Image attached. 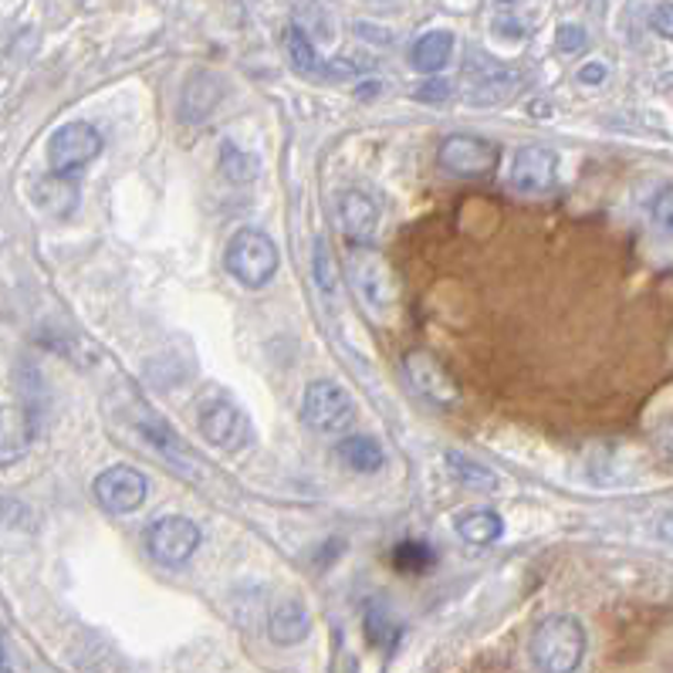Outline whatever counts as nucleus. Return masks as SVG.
<instances>
[{
  "mask_svg": "<svg viewBox=\"0 0 673 673\" xmlns=\"http://www.w3.org/2000/svg\"><path fill=\"white\" fill-rule=\"evenodd\" d=\"M376 88H379V85H376V82H369V85H362V92H359V95H366V98H369V95H376Z\"/></svg>",
  "mask_w": 673,
  "mask_h": 673,
  "instance_id": "nucleus-35",
  "label": "nucleus"
},
{
  "mask_svg": "<svg viewBox=\"0 0 673 673\" xmlns=\"http://www.w3.org/2000/svg\"><path fill=\"white\" fill-rule=\"evenodd\" d=\"M285 51H288V62H292V69L298 75H308V78H322L325 75V59L315 51L312 38L298 24H292L285 31Z\"/></svg>",
  "mask_w": 673,
  "mask_h": 673,
  "instance_id": "nucleus-20",
  "label": "nucleus"
},
{
  "mask_svg": "<svg viewBox=\"0 0 673 673\" xmlns=\"http://www.w3.org/2000/svg\"><path fill=\"white\" fill-rule=\"evenodd\" d=\"M650 24H653L656 34H663V38L673 41V4H660V8H653Z\"/></svg>",
  "mask_w": 673,
  "mask_h": 673,
  "instance_id": "nucleus-31",
  "label": "nucleus"
},
{
  "mask_svg": "<svg viewBox=\"0 0 673 673\" xmlns=\"http://www.w3.org/2000/svg\"><path fill=\"white\" fill-rule=\"evenodd\" d=\"M440 166L454 177H487L497 166V146L481 136H446L440 143Z\"/></svg>",
  "mask_w": 673,
  "mask_h": 673,
  "instance_id": "nucleus-9",
  "label": "nucleus"
},
{
  "mask_svg": "<svg viewBox=\"0 0 673 673\" xmlns=\"http://www.w3.org/2000/svg\"><path fill=\"white\" fill-rule=\"evenodd\" d=\"M512 88H515V75H512V72H494V75H484V78L474 85V92H471L467 98L477 102V105H491V102L508 98Z\"/></svg>",
  "mask_w": 673,
  "mask_h": 673,
  "instance_id": "nucleus-25",
  "label": "nucleus"
},
{
  "mask_svg": "<svg viewBox=\"0 0 673 673\" xmlns=\"http://www.w3.org/2000/svg\"><path fill=\"white\" fill-rule=\"evenodd\" d=\"M335 461L353 474H379L386 467V451L379 446V440L366 433H353L335 443Z\"/></svg>",
  "mask_w": 673,
  "mask_h": 673,
  "instance_id": "nucleus-15",
  "label": "nucleus"
},
{
  "mask_svg": "<svg viewBox=\"0 0 673 673\" xmlns=\"http://www.w3.org/2000/svg\"><path fill=\"white\" fill-rule=\"evenodd\" d=\"M220 170H223V177L234 180V183H248V180L257 177V159L241 153L234 143H228V146L220 149Z\"/></svg>",
  "mask_w": 673,
  "mask_h": 673,
  "instance_id": "nucleus-24",
  "label": "nucleus"
},
{
  "mask_svg": "<svg viewBox=\"0 0 673 673\" xmlns=\"http://www.w3.org/2000/svg\"><path fill=\"white\" fill-rule=\"evenodd\" d=\"M454 528H458V535H461L467 545L484 548V545H494V541L501 538L504 522H501V515L491 512V508H471V512L458 515Z\"/></svg>",
  "mask_w": 673,
  "mask_h": 673,
  "instance_id": "nucleus-19",
  "label": "nucleus"
},
{
  "mask_svg": "<svg viewBox=\"0 0 673 673\" xmlns=\"http://www.w3.org/2000/svg\"><path fill=\"white\" fill-rule=\"evenodd\" d=\"M558 51H566V54H576V51H586L589 38H586V28L579 24H562L558 28V38H555Z\"/></svg>",
  "mask_w": 673,
  "mask_h": 673,
  "instance_id": "nucleus-29",
  "label": "nucleus"
},
{
  "mask_svg": "<svg viewBox=\"0 0 673 673\" xmlns=\"http://www.w3.org/2000/svg\"><path fill=\"white\" fill-rule=\"evenodd\" d=\"M392 562H397L403 572H423L433 566V551L423 545V541H407L397 548V555H392Z\"/></svg>",
  "mask_w": 673,
  "mask_h": 673,
  "instance_id": "nucleus-27",
  "label": "nucleus"
},
{
  "mask_svg": "<svg viewBox=\"0 0 673 673\" xmlns=\"http://www.w3.org/2000/svg\"><path fill=\"white\" fill-rule=\"evenodd\" d=\"M501 4H508V0H501Z\"/></svg>",
  "mask_w": 673,
  "mask_h": 673,
  "instance_id": "nucleus-36",
  "label": "nucleus"
},
{
  "mask_svg": "<svg viewBox=\"0 0 673 673\" xmlns=\"http://www.w3.org/2000/svg\"><path fill=\"white\" fill-rule=\"evenodd\" d=\"M136 430L143 433V440L153 446V451H159L162 454V461H170L173 467H190V454H187V446H183V440L177 437V430L166 423V420H159L153 410H139V420H136Z\"/></svg>",
  "mask_w": 673,
  "mask_h": 673,
  "instance_id": "nucleus-13",
  "label": "nucleus"
},
{
  "mask_svg": "<svg viewBox=\"0 0 673 673\" xmlns=\"http://www.w3.org/2000/svg\"><path fill=\"white\" fill-rule=\"evenodd\" d=\"M451 59H454V34L451 31H430L410 51V65L423 75H437L440 69H446Z\"/></svg>",
  "mask_w": 673,
  "mask_h": 673,
  "instance_id": "nucleus-17",
  "label": "nucleus"
},
{
  "mask_svg": "<svg viewBox=\"0 0 673 673\" xmlns=\"http://www.w3.org/2000/svg\"><path fill=\"white\" fill-rule=\"evenodd\" d=\"M217 102H220V82L210 72H200V75L190 78V85L183 92L180 112H183L187 123H203L210 112L217 108Z\"/></svg>",
  "mask_w": 673,
  "mask_h": 673,
  "instance_id": "nucleus-18",
  "label": "nucleus"
},
{
  "mask_svg": "<svg viewBox=\"0 0 673 673\" xmlns=\"http://www.w3.org/2000/svg\"><path fill=\"white\" fill-rule=\"evenodd\" d=\"M31 417L21 407H0V467H11L31 451Z\"/></svg>",
  "mask_w": 673,
  "mask_h": 673,
  "instance_id": "nucleus-12",
  "label": "nucleus"
},
{
  "mask_svg": "<svg viewBox=\"0 0 673 673\" xmlns=\"http://www.w3.org/2000/svg\"><path fill=\"white\" fill-rule=\"evenodd\" d=\"M312 633V616L298 599L277 602L267 616V637L277 646H298Z\"/></svg>",
  "mask_w": 673,
  "mask_h": 673,
  "instance_id": "nucleus-14",
  "label": "nucleus"
},
{
  "mask_svg": "<svg viewBox=\"0 0 673 673\" xmlns=\"http://www.w3.org/2000/svg\"><path fill=\"white\" fill-rule=\"evenodd\" d=\"M34 197H38V203H41L48 213H54V217H62L59 197H62L69 207H75V187L69 183V177H59V173H51L48 180H41V183L34 187Z\"/></svg>",
  "mask_w": 673,
  "mask_h": 673,
  "instance_id": "nucleus-23",
  "label": "nucleus"
},
{
  "mask_svg": "<svg viewBox=\"0 0 673 673\" xmlns=\"http://www.w3.org/2000/svg\"><path fill=\"white\" fill-rule=\"evenodd\" d=\"M312 274H315V285L325 298H332L339 292V271H335V261H332V251L325 244V238L315 241V251H312Z\"/></svg>",
  "mask_w": 673,
  "mask_h": 673,
  "instance_id": "nucleus-22",
  "label": "nucleus"
},
{
  "mask_svg": "<svg viewBox=\"0 0 673 673\" xmlns=\"http://www.w3.org/2000/svg\"><path fill=\"white\" fill-rule=\"evenodd\" d=\"M200 541H203V535H200L197 522H190L187 515H159L146 528V551L153 562H159L166 569L187 566L197 555Z\"/></svg>",
  "mask_w": 673,
  "mask_h": 673,
  "instance_id": "nucleus-4",
  "label": "nucleus"
},
{
  "mask_svg": "<svg viewBox=\"0 0 673 673\" xmlns=\"http://www.w3.org/2000/svg\"><path fill=\"white\" fill-rule=\"evenodd\" d=\"M98 153H102V136L88 123H65L48 139V162H51V173L59 177H75Z\"/></svg>",
  "mask_w": 673,
  "mask_h": 673,
  "instance_id": "nucleus-7",
  "label": "nucleus"
},
{
  "mask_svg": "<svg viewBox=\"0 0 673 673\" xmlns=\"http://www.w3.org/2000/svg\"><path fill=\"white\" fill-rule=\"evenodd\" d=\"M0 673H11V656H8L4 643H0Z\"/></svg>",
  "mask_w": 673,
  "mask_h": 673,
  "instance_id": "nucleus-34",
  "label": "nucleus"
},
{
  "mask_svg": "<svg viewBox=\"0 0 673 673\" xmlns=\"http://www.w3.org/2000/svg\"><path fill=\"white\" fill-rule=\"evenodd\" d=\"M586 630L576 616H548L532 633V663L538 673H576L586 660Z\"/></svg>",
  "mask_w": 673,
  "mask_h": 673,
  "instance_id": "nucleus-1",
  "label": "nucleus"
},
{
  "mask_svg": "<svg viewBox=\"0 0 673 673\" xmlns=\"http://www.w3.org/2000/svg\"><path fill=\"white\" fill-rule=\"evenodd\" d=\"M403 369H407V376H410V382H413V389L420 392V397H427L437 407H446V403H454L461 397L458 379L446 372V366L437 356H430L423 349L407 353Z\"/></svg>",
  "mask_w": 673,
  "mask_h": 673,
  "instance_id": "nucleus-10",
  "label": "nucleus"
},
{
  "mask_svg": "<svg viewBox=\"0 0 673 673\" xmlns=\"http://www.w3.org/2000/svg\"><path fill=\"white\" fill-rule=\"evenodd\" d=\"M349 271V282L356 298L372 312V315H389L397 308L400 288H397V277H392V267L386 264V257L372 248H356L346 261Z\"/></svg>",
  "mask_w": 673,
  "mask_h": 673,
  "instance_id": "nucleus-3",
  "label": "nucleus"
},
{
  "mask_svg": "<svg viewBox=\"0 0 673 673\" xmlns=\"http://www.w3.org/2000/svg\"><path fill=\"white\" fill-rule=\"evenodd\" d=\"M606 78V65H586V69H579V82H586V85H599Z\"/></svg>",
  "mask_w": 673,
  "mask_h": 673,
  "instance_id": "nucleus-32",
  "label": "nucleus"
},
{
  "mask_svg": "<svg viewBox=\"0 0 673 673\" xmlns=\"http://www.w3.org/2000/svg\"><path fill=\"white\" fill-rule=\"evenodd\" d=\"M28 532H31V512L21 501L0 497V541L11 535H28Z\"/></svg>",
  "mask_w": 673,
  "mask_h": 673,
  "instance_id": "nucleus-26",
  "label": "nucleus"
},
{
  "mask_svg": "<svg viewBox=\"0 0 673 673\" xmlns=\"http://www.w3.org/2000/svg\"><path fill=\"white\" fill-rule=\"evenodd\" d=\"M339 223H343V231H346L353 241L366 244V241L376 234V223H379V207H376V200L366 197V193H359V190H346V193L339 197Z\"/></svg>",
  "mask_w": 673,
  "mask_h": 673,
  "instance_id": "nucleus-16",
  "label": "nucleus"
},
{
  "mask_svg": "<svg viewBox=\"0 0 673 673\" xmlns=\"http://www.w3.org/2000/svg\"><path fill=\"white\" fill-rule=\"evenodd\" d=\"M660 443H663V451H666V454L673 458V420H670V423H666V427L660 430Z\"/></svg>",
  "mask_w": 673,
  "mask_h": 673,
  "instance_id": "nucleus-33",
  "label": "nucleus"
},
{
  "mask_svg": "<svg viewBox=\"0 0 673 673\" xmlns=\"http://www.w3.org/2000/svg\"><path fill=\"white\" fill-rule=\"evenodd\" d=\"M446 471H451L461 484L474 487V491H494L497 487V474L491 467H484V464H477V461H471V458H464L458 451L446 454Z\"/></svg>",
  "mask_w": 673,
  "mask_h": 673,
  "instance_id": "nucleus-21",
  "label": "nucleus"
},
{
  "mask_svg": "<svg viewBox=\"0 0 673 673\" xmlns=\"http://www.w3.org/2000/svg\"><path fill=\"white\" fill-rule=\"evenodd\" d=\"M223 264H228L231 277L244 288H264L271 277L277 274V248L264 231L244 228L228 241V251H223Z\"/></svg>",
  "mask_w": 673,
  "mask_h": 673,
  "instance_id": "nucleus-2",
  "label": "nucleus"
},
{
  "mask_svg": "<svg viewBox=\"0 0 673 673\" xmlns=\"http://www.w3.org/2000/svg\"><path fill=\"white\" fill-rule=\"evenodd\" d=\"M653 223L660 231L673 234V187H663L653 200Z\"/></svg>",
  "mask_w": 673,
  "mask_h": 673,
  "instance_id": "nucleus-28",
  "label": "nucleus"
},
{
  "mask_svg": "<svg viewBox=\"0 0 673 673\" xmlns=\"http://www.w3.org/2000/svg\"><path fill=\"white\" fill-rule=\"evenodd\" d=\"M197 423H200L203 440L213 443L217 451H228V454L244 451V446L254 440V430H251V420L244 417V410L234 407L231 400H223V397L203 400L197 410Z\"/></svg>",
  "mask_w": 673,
  "mask_h": 673,
  "instance_id": "nucleus-6",
  "label": "nucleus"
},
{
  "mask_svg": "<svg viewBox=\"0 0 673 673\" xmlns=\"http://www.w3.org/2000/svg\"><path fill=\"white\" fill-rule=\"evenodd\" d=\"M92 494L108 515H133L143 508V501L149 494V481L143 471L119 464V467H108L95 477Z\"/></svg>",
  "mask_w": 673,
  "mask_h": 673,
  "instance_id": "nucleus-8",
  "label": "nucleus"
},
{
  "mask_svg": "<svg viewBox=\"0 0 673 673\" xmlns=\"http://www.w3.org/2000/svg\"><path fill=\"white\" fill-rule=\"evenodd\" d=\"M417 102H443V98H451V82L446 78H427L417 92H413Z\"/></svg>",
  "mask_w": 673,
  "mask_h": 673,
  "instance_id": "nucleus-30",
  "label": "nucleus"
},
{
  "mask_svg": "<svg viewBox=\"0 0 673 673\" xmlns=\"http://www.w3.org/2000/svg\"><path fill=\"white\" fill-rule=\"evenodd\" d=\"M302 420L322 437H339L356 423V403L339 382L318 379L302 397Z\"/></svg>",
  "mask_w": 673,
  "mask_h": 673,
  "instance_id": "nucleus-5",
  "label": "nucleus"
},
{
  "mask_svg": "<svg viewBox=\"0 0 673 673\" xmlns=\"http://www.w3.org/2000/svg\"><path fill=\"white\" fill-rule=\"evenodd\" d=\"M558 177V156L548 146H522L512 162V187L525 197L548 193Z\"/></svg>",
  "mask_w": 673,
  "mask_h": 673,
  "instance_id": "nucleus-11",
  "label": "nucleus"
}]
</instances>
